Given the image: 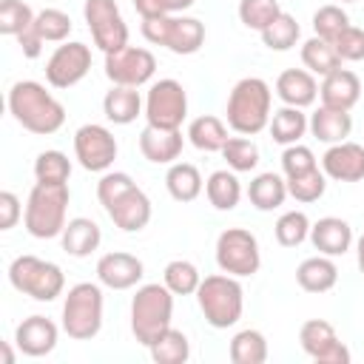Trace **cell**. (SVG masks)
<instances>
[{"mask_svg":"<svg viewBox=\"0 0 364 364\" xmlns=\"http://www.w3.org/2000/svg\"><path fill=\"white\" fill-rule=\"evenodd\" d=\"M9 114L28 134L48 136L65 125V105L37 80H20L9 88Z\"/></svg>","mask_w":364,"mask_h":364,"instance_id":"1","label":"cell"},{"mask_svg":"<svg viewBox=\"0 0 364 364\" xmlns=\"http://www.w3.org/2000/svg\"><path fill=\"white\" fill-rule=\"evenodd\" d=\"M273 91L262 77H242L228 94V128L242 136H256L267 128Z\"/></svg>","mask_w":364,"mask_h":364,"instance_id":"2","label":"cell"},{"mask_svg":"<svg viewBox=\"0 0 364 364\" xmlns=\"http://www.w3.org/2000/svg\"><path fill=\"white\" fill-rule=\"evenodd\" d=\"M196 304L205 316V321L216 330H228L242 318L245 310V287L230 273H213L205 276L196 290Z\"/></svg>","mask_w":364,"mask_h":364,"instance_id":"3","label":"cell"},{"mask_svg":"<svg viewBox=\"0 0 364 364\" xmlns=\"http://www.w3.org/2000/svg\"><path fill=\"white\" fill-rule=\"evenodd\" d=\"M68 185H46L34 182L26 199L23 210V225L34 239H54L65 228V213H68Z\"/></svg>","mask_w":364,"mask_h":364,"instance_id":"4","label":"cell"},{"mask_svg":"<svg viewBox=\"0 0 364 364\" xmlns=\"http://www.w3.org/2000/svg\"><path fill=\"white\" fill-rule=\"evenodd\" d=\"M173 318V293L165 287V282L139 284L131 299V333L134 338L148 347L159 333L171 327Z\"/></svg>","mask_w":364,"mask_h":364,"instance_id":"5","label":"cell"},{"mask_svg":"<svg viewBox=\"0 0 364 364\" xmlns=\"http://www.w3.org/2000/svg\"><path fill=\"white\" fill-rule=\"evenodd\" d=\"M105 296L100 282H77L63 301V330L74 341H88L102 330Z\"/></svg>","mask_w":364,"mask_h":364,"instance_id":"6","label":"cell"},{"mask_svg":"<svg viewBox=\"0 0 364 364\" xmlns=\"http://www.w3.org/2000/svg\"><path fill=\"white\" fill-rule=\"evenodd\" d=\"M9 282L17 293L31 296L34 301H54L65 290L63 267L40 259V256H31V253L17 256L9 264Z\"/></svg>","mask_w":364,"mask_h":364,"instance_id":"7","label":"cell"},{"mask_svg":"<svg viewBox=\"0 0 364 364\" xmlns=\"http://www.w3.org/2000/svg\"><path fill=\"white\" fill-rule=\"evenodd\" d=\"M216 264L222 273H230L236 279H247L259 273L262 267V250L259 239L247 228H228L216 239Z\"/></svg>","mask_w":364,"mask_h":364,"instance_id":"8","label":"cell"},{"mask_svg":"<svg viewBox=\"0 0 364 364\" xmlns=\"http://www.w3.org/2000/svg\"><path fill=\"white\" fill-rule=\"evenodd\" d=\"M148 125L154 128H182L185 117H188V91L179 80L165 77V80H154L148 85L145 94V114Z\"/></svg>","mask_w":364,"mask_h":364,"instance_id":"9","label":"cell"},{"mask_svg":"<svg viewBox=\"0 0 364 364\" xmlns=\"http://www.w3.org/2000/svg\"><path fill=\"white\" fill-rule=\"evenodd\" d=\"M82 17L88 23L91 40L102 54H111L122 46H128V26L117 6V0H85Z\"/></svg>","mask_w":364,"mask_h":364,"instance_id":"10","label":"cell"},{"mask_svg":"<svg viewBox=\"0 0 364 364\" xmlns=\"http://www.w3.org/2000/svg\"><path fill=\"white\" fill-rule=\"evenodd\" d=\"M156 74V57L142 46H122L105 54V77L111 85H131L142 88Z\"/></svg>","mask_w":364,"mask_h":364,"instance_id":"11","label":"cell"},{"mask_svg":"<svg viewBox=\"0 0 364 364\" xmlns=\"http://www.w3.org/2000/svg\"><path fill=\"white\" fill-rule=\"evenodd\" d=\"M117 136L105 128V125H97V122H85L77 128L74 134V156L77 162L91 171V173H105L111 171L114 159H117Z\"/></svg>","mask_w":364,"mask_h":364,"instance_id":"12","label":"cell"},{"mask_svg":"<svg viewBox=\"0 0 364 364\" xmlns=\"http://www.w3.org/2000/svg\"><path fill=\"white\" fill-rule=\"evenodd\" d=\"M91 71V48L80 40H65L46 60V82L51 88H74Z\"/></svg>","mask_w":364,"mask_h":364,"instance_id":"13","label":"cell"},{"mask_svg":"<svg viewBox=\"0 0 364 364\" xmlns=\"http://www.w3.org/2000/svg\"><path fill=\"white\" fill-rule=\"evenodd\" d=\"M299 344L301 350L316 361V364H350V350L338 338L336 327L324 318H310L299 330Z\"/></svg>","mask_w":364,"mask_h":364,"instance_id":"14","label":"cell"},{"mask_svg":"<svg viewBox=\"0 0 364 364\" xmlns=\"http://www.w3.org/2000/svg\"><path fill=\"white\" fill-rule=\"evenodd\" d=\"M142 276H145L142 259L125 250H111L97 262V282L108 290H131L142 282Z\"/></svg>","mask_w":364,"mask_h":364,"instance_id":"15","label":"cell"},{"mask_svg":"<svg viewBox=\"0 0 364 364\" xmlns=\"http://www.w3.org/2000/svg\"><path fill=\"white\" fill-rule=\"evenodd\" d=\"M57 338H60V327L48 316H40V313L23 318L14 330V344L28 358H43V355L54 353Z\"/></svg>","mask_w":364,"mask_h":364,"instance_id":"16","label":"cell"},{"mask_svg":"<svg viewBox=\"0 0 364 364\" xmlns=\"http://www.w3.org/2000/svg\"><path fill=\"white\" fill-rule=\"evenodd\" d=\"M321 171L327 173V179H336V182L364 179V145L350 142V139L327 145L321 156Z\"/></svg>","mask_w":364,"mask_h":364,"instance_id":"17","label":"cell"},{"mask_svg":"<svg viewBox=\"0 0 364 364\" xmlns=\"http://www.w3.org/2000/svg\"><path fill=\"white\" fill-rule=\"evenodd\" d=\"M182 148H185V136H182V128L171 131V128H154V125H145L142 134H139V151L148 162L154 165H173L179 156H182Z\"/></svg>","mask_w":364,"mask_h":364,"instance_id":"18","label":"cell"},{"mask_svg":"<svg viewBox=\"0 0 364 364\" xmlns=\"http://www.w3.org/2000/svg\"><path fill=\"white\" fill-rule=\"evenodd\" d=\"M310 242L318 253L336 259V256H344L355 245V236H353L350 222H344L341 216H321L318 222L310 225Z\"/></svg>","mask_w":364,"mask_h":364,"instance_id":"19","label":"cell"},{"mask_svg":"<svg viewBox=\"0 0 364 364\" xmlns=\"http://www.w3.org/2000/svg\"><path fill=\"white\" fill-rule=\"evenodd\" d=\"M318 100L327 108H341L350 111L361 100V80L350 68H336L333 74L321 77L318 82Z\"/></svg>","mask_w":364,"mask_h":364,"instance_id":"20","label":"cell"},{"mask_svg":"<svg viewBox=\"0 0 364 364\" xmlns=\"http://www.w3.org/2000/svg\"><path fill=\"white\" fill-rule=\"evenodd\" d=\"M105 213L111 216V222H114L119 230L136 233V230H142V228L151 222V199H148V193H145L139 185H134V188H131L128 193H122Z\"/></svg>","mask_w":364,"mask_h":364,"instance_id":"21","label":"cell"},{"mask_svg":"<svg viewBox=\"0 0 364 364\" xmlns=\"http://www.w3.org/2000/svg\"><path fill=\"white\" fill-rule=\"evenodd\" d=\"M276 97L293 108H310L318 100V80L307 68H287L276 77Z\"/></svg>","mask_w":364,"mask_h":364,"instance_id":"22","label":"cell"},{"mask_svg":"<svg viewBox=\"0 0 364 364\" xmlns=\"http://www.w3.org/2000/svg\"><path fill=\"white\" fill-rule=\"evenodd\" d=\"M102 114L114 125H131L139 114H145V100L131 85H111L102 97Z\"/></svg>","mask_w":364,"mask_h":364,"instance_id":"23","label":"cell"},{"mask_svg":"<svg viewBox=\"0 0 364 364\" xmlns=\"http://www.w3.org/2000/svg\"><path fill=\"white\" fill-rule=\"evenodd\" d=\"M60 242H63V250L74 259H85L91 256L100 242H102V230L94 219H85V216H77V219H68L63 233H60Z\"/></svg>","mask_w":364,"mask_h":364,"instance_id":"24","label":"cell"},{"mask_svg":"<svg viewBox=\"0 0 364 364\" xmlns=\"http://www.w3.org/2000/svg\"><path fill=\"white\" fill-rule=\"evenodd\" d=\"M353 131V117L350 111H341V108H327V105H318L313 114H310V134L324 142V145H336V142H344Z\"/></svg>","mask_w":364,"mask_h":364,"instance_id":"25","label":"cell"},{"mask_svg":"<svg viewBox=\"0 0 364 364\" xmlns=\"http://www.w3.org/2000/svg\"><path fill=\"white\" fill-rule=\"evenodd\" d=\"M296 282H299V287L307 290V293H327V290H333L336 282H338V267H336L333 256L318 253V256L304 259V262L296 267Z\"/></svg>","mask_w":364,"mask_h":364,"instance_id":"26","label":"cell"},{"mask_svg":"<svg viewBox=\"0 0 364 364\" xmlns=\"http://www.w3.org/2000/svg\"><path fill=\"white\" fill-rule=\"evenodd\" d=\"M267 131H270V139L273 142H279V145H296L310 131V117L304 114V108L282 105V108H276L270 114Z\"/></svg>","mask_w":364,"mask_h":364,"instance_id":"27","label":"cell"},{"mask_svg":"<svg viewBox=\"0 0 364 364\" xmlns=\"http://www.w3.org/2000/svg\"><path fill=\"white\" fill-rule=\"evenodd\" d=\"M202 43H205V23L196 17H188V14H173L165 48L179 57H188V54H196L202 48Z\"/></svg>","mask_w":364,"mask_h":364,"instance_id":"28","label":"cell"},{"mask_svg":"<svg viewBox=\"0 0 364 364\" xmlns=\"http://www.w3.org/2000/svg\"><path fill=\"white\" fill-rule=\"evenodd\" d=\"M287 196H290V193H287V179L279 176V173H273V171H264V173L253 176L250 185H247V199H250V205H253L256 210H264V213L282 208Z\"/></svg>","mask_w":364,"mask_h":364,"instance_id":"29","label":"cell"},{"mask_svg":"<svg viewBox=\"0 0 364 364\" xmlns=\"http://www.w3.org/2000/svg\"><path fill=\"white\" fill-rule=\"evenodd\" d=\"M185 136H188V142H191L196 151H205V154L222 151L225 142L230 139V136H228V125H225L219 117H213V114H202V117L191 119Z\"/></svg>","mask_w":364,"mask_h":364,"instance_id":"30","label":"cell"},{"mask_svg":"<svg viewBox=\"0 0 364 364\" xmlns=\"http://www.w3.org/2000/svg\"><path fill=\"white\" fill-rule=\"evenodd\" d=\"M205 196L216 210H233L242 199V182H239L236 171H230V168L213 171L205 182Z\"/></svg>","mask_w":364,"mask_h":364,"instance_id":"31","label":"cell"},{"mask_svg":"<svg viewBox=\"0 0 364 364\" xmlns=\"http://www.w3.org/2000/svg\"><path fill=\"white\" fill-rule=\"evenodd\" d=\"M165 188H168V193L176 202H193L202 193L205 182H202V173H199L196 165H191V162H173L168 168V173H165Z\"/></svg>","mask_w":364,"mask_h":364,"instance_id":"32","label":"cell"},{"mask_svg":"<svg viewBox=\"0 0 364 364\" xmlns=\"http://www.w3.org/2000/svg\"><path fill=\"white\" fill-rule=\"evenodd\" d=\"M148 353L156 364H185L191 358V341L182 330H176L173 324L159 333L151 344H148Z\"/></svg>","mask_w":364,"mask_h":364,"instance_id":"33","label":"cell"},{"mask_svg":"<svg viewBox=\"0 0 364 364\" xmlns=\"http://www.w3.org/2000/svg\"><path fill=\"white\" fill-rule=\"evenodd\" d=\"M301 63H304V68H307L310 74H316V77H327V74H333L336 68H341V57L336 54L333 43H330V40H321V37H316V34L301 43Z\"/></svg>","mask_w":364,"mask_h":364,"instance_id":"34","label":"cell"},{"mask_svg":"<svg viewBox=\"0 0 364 364\" xmlns=\"http://www.w3.org/2000/svg\"><path fill=\"white\" fill-rule=\"evenodd\" d=\"M228 355H230L233 364H264L267 361V338H264V333H259L253 327L239 330L230 338Z\"/></svg>","mask_w":364,"mask_h":364,"instance_id":"35","label":"cell"},{"mask_svg":"<svg viewBox=\"0 0 364 364\" xmlns=\"http://www.w3.org/2000/svg\"><path fill=\"white\" fill-rule=\"evenodd\" d=\"M162 282L173 296H196L199 284H202V273L196 270L193 262L188 259H173L165 264L162 270Z\"/></svg>","mask_w":364,"mask_h":364,"instance_id":"36","label":"cell"},{"mask_svg":"<svg viewBox=\"0 0 364 364\" xmlns=\"http://www.w3.org/2000/svg\"><path fill=\"white\" fill-rule=\"evenodd\" d=\"M262 34V43L270 48V51H290L296 43H299V37H301V26L296 23V17L293 14H287V11H282L264 31H259Z\"/></svg>","mask_w":364,"mask_h":364,"instance_id":"37","label":"cell"},{"mask_svg":"<svg viewBox=\"0 0 364 364\" xmlns=\"http://www.w3.org/2000/svg\"><path fill=\"white\" fill-rule=\"evenodd\" d=\"M310 219L304 210H284L276 225H273V236L282 247H299L304 239H310Z\"/></svg>","mask_w":364,"mask_h":364,"instance_id":"38","label":"cell"},{"mask_svg":"<svg viewBox=\"0 0 364 364\" xmlns=\"http://www.w3.org/2000/svg\"><path fill=\"white\" fill-rule=\"evenodd\" d=\"M71 176V159L63 151H43L34 159V179L46 185H68Z\"/></svg>","mask_w":364,"mask_h":364,"instance_id":"39","label":"cell"},{"mask_svg":"<svg viewBox=\"0 0 364 364\" xmlns=\"http://www.w3.org/2000/svg\"><path fill=\"white\" fill-rule=\"evenodd\" d=\"M219 154L225 156L228 168L236 171V173H247V171H253L259 165V145L250 136H242V134L230 136Z\"/></svg>","mask_w":364,"mask_h":364,"instance_id":"40","label":"cell"},{"mask_svg":"<svg viewBox=\"0 0 364 364\" xmlns=\"http://www.w3.org/2000/svg\"><path fill=\"white\" fill-rule=\"evenodd\" d=\"M287 179V193L296 199V202H318L327 191V173L321 168H313L307 173H299V176H284Z\"/></svg>","mask_w":364,"mask_h":364,"instance_id":"41","label":"cell"},{"mask_svg":"<svg viewBox=\"0 0 364 364\" xmlns=\"http://www.w3.org/2000/svg\"><path fill=\"white\" fill-rule=\"evenodd\" d=\"M71 28H74V23L63 9H40L34 17V31L46 43H65Z\"/></svg>","mask_w":364,"mask_h":364,"instance_id":"42","label":"cell"},{"mask_svg":"<svg viewBox=\"0 0 364 364\" xmlns=\"http://www.w3.org/2000/svg\"><path fill=\"white\" fill-rule=\"evenodd\" d=\"M34 11L23 0H3L0 3V34L6 37H20L34 26Z\"/></svg>","mask_w":364,"mask_h":364,"instance_id":"43","label":"cell"},{"mask_svg":"<svg viewBox=\"0 0 364 364\" xmlns=\"http://www.w3.org/2000/svg\"><path fill=\"white\" fill-rule=\"evenodd\" d=\"M279 14V0H239V20L250 31H264Z\"/></svg>","mask_w":364,"mask_h":364,"instance_id":"44","label":"cell"},{"mask_svg":"<svg viewBox=\"0 0 364 364\" xmlns=\"http://www.w3.org/2000/svg\"><path fill=\"white\" fill-rule=\"evenodd\" d=\"M347 26H350V17H347V11H344L341 6H336V3L321 6V9H316V14H313V31H316V37H321V40H330V43H333Z\"/></svg>","mask_w":364,"mask_h":364,"instance_id":"45","label":"cell"},{"mask_svg":"<svg viewBox=\"0 0 364 364\" xmlns=\"http://www.w3.org/2000/svg\"><path fill=\"white\" fill-rule=\"evenodd\" d=\"M136 182L125 173V171H105L102 176H100V182H97V199H100V205L108 210L122 193H128L131 188H134Z\"/></svg>","mask_w":364,"mask_h":364,"instance_id":"46","label":"cell"},{"mask_svg":"<svg viewBox=\"0 0 364 364\" xmlns=\"http://www.w3.org/2000/svg\"><path fill=\"white\" fill-rule=\"evenodd\" d=\"M313 168H318V159H316V154L307 145H301V142L284 145V151H282V171H284V176H299V173H307Z\"/></svg>","mask_w":364,"mask_h":364,"instance_id":"47","label":"cell"},{"mask_svg":"<svg viewBox=\"0 0 364 364\" xmlns=\"http://www.w3.org/2000/svg\"><path fill=\"white\" fill-rule=\"evenodd\" d=\"M333 48L341 57V63H358V60H364V28H358V26L350 23L333 40Z\"/></svg>","mask_w":364,"mask_h":364,"instance_id":"48","label":"cell"},{"mask_svg":"<svg viewBox=\"0 0 364 364\" xmlns=\"http://www.w3.org/2000/svg\"><path fill=\"white\" fill-rule=\"evenodd\" d=\"M196 0H134V9L139 17H156V14H182Z\"/></svg>","mask_w":364,"mask_h":364,"instance_id":"49","label":"cell"},{"mask_svg":"<svg viewBox=\"0 0 364 364\" xmlns=\"http://www.w3.org/2000/svg\"><path fill=\"white\" fill-rule=\"evenodd\" d=\"M171 20L173 14H156V17H142V37L151 46H162L168 43V31H171Z\"/></svg>","mask_w":364,"mask_h":364,"instance_id":"50","label":"cell"},{"mask_svg":"<svg viewBox=\"0 0 364 364\" xmlns=\"http://www.w3.org/2000/svg\"><path fill=\"white\" fill-rule=\"evenodd\" d=\"M23 216V205L17 199V193L11 191H0V230H11Z\"/></svg>","mask_w":364,"mask_h":364,"instance_id":"51","label":"cell"},{"mask_svg":"<svg viewBox=\"0 0 364 364\" xmlns=\"http://www.w3.org/2000/svg\"><path fill=\"white\" fill-rule=\"evenodd\" d=\"M17 43H20V51H23V57H28V60H37L40 54H43V46H46V40L34 31V26L28 28V31H23L20 37H17Z\"/></svg>","mask_w":364,"mask_h":364,"instance_id":"52","label":"cell"},{"mask_svg":"<svg viewBox=\"0 0 364 364\" xmlns=\"http://www.w3.org/2000/svg\"><path fill=\"white\" fill-rule=\"evenodd\" d=\"M355 262H358V270L364 273V233L355 239Z\"/></svg>","mask_w":364,"mask_h":364,"instance_id":"53","label":"cell"},{"mask_svg":"<svg viewBox=\"0 0 364 364\" xmlns=\"http://www.w3.org/2000/svg\"><path fill=\"white\" fill-rule=\"evenodd\" d=\"M0 347H3V364H14V350L9 347V341H3Z\"/></svg>","mask_w":364,"mask_h":364,"instance_id":"54","label":"cell"},{"mask_svg":"<svg viewBox=\"0 0 364 364\" xmlns=\"http://www.w3.org/2000/svg\"><path fill=\"white\" fill-rule=\"evenodd\" d=\"M341 3H355V0H341Z\"/></svg>","mask_w":364,"mask_h":364,"instance_id":"55","label":"cell"}]
</instances>
